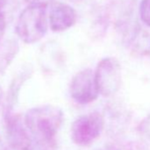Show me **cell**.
Here are the masks:
<instances>
[{
  "label": "cell",
  "instance_id": "cell-1",
  "mask_svg": "<svg viewBox=\"0 0 150 150\" xmlns=\"http://www.w3.org/2000/svg\"><path fill=\"white\" fill-rule=\"evenodd\" d=\"M24 124L41 150L56 148L57 135L64 121L62 110L54 105L34 107L27 111Z\"/></svg>",
  "mask_w": 150,
  "mask_h": 150
},
{
  "label": "cell",
  "instance_id": "cell-2",
  "mask_svg": "<svg viewBox=\"0 0 150 150\" xmlns=\"http://www.w3.org/2000/svg\"><path fill=\"white\" fill-rule=\"evenodd\" d=\"M49 27L46 8L28 6L20 14L16 23V34L27 44L42 40Z\"/></svg>",
  "mask_w": 150,
  "mask_h": 150
},
{
  "label": "cell",
  "instance_id": "cell-3",
  "mask_svg": "<svg viewBox=\"0 0 150 150\" xmlns=\"http://www.w3.org/2000/svg\"><path fill=\"white\" fill-rule=\"evenodd\" d=\"M104 125V117L99 112L81 115L71 126V139L77 146H88L101 135Z\"/></svg>",
  "mask_w": 150,
  "mask_h": 150
},
{
  "label": "cell",
  "instance_id": "cell-4",
  "mask_svg": "<svg viewBox=\"0 0 150 150\" xmlns=\"http://www.w3.org/2000/svg\"><path fill=\"white\" fill-rule=\"evenodd\" d=\"M94 72L99 95L110 97L117 93L122 84V69L117 59L111 57L103 58Z\"/></svg>",
  "mask_w": 150,
  "mask_h": 150
},
{
  "label": "cell",
  "instance_id": "cell-5",
  "mask_svg": "<svg viewBox=\"0 0 150 150\" xmlns=\"http://www.w3.org/2000/svg\"><path fill=\"white\" fill-rule=\"evenodd\" d=\"M70 95L80 104H88L98 98L99 92L92 69L81 70L74 75L70 84Z\"/></svg>",
  "mask_w": 150,
  "mask_h": 150
},
{
  "label": "cell",
  "instance_id": "cell-6",
  "mask_svg": "<svg viewBox=\"0 0 150 150\" xmlns=\"http://www.w3.org/2000/svg\"><path fill=\"white\" fill-rule=\"evenodd\" d=\"M6 129L13 150H35L34 140L24 124V120L19 115L6 114Z\"/></svg>",
  "mask_w": 150,
  "mask_h": 150
},
{
  "label": "cell",
  "instance_id": "cell-7",
  "mask_svg": "<svg viewBox=\"0 0 150 150\" xmlns=\"http://www.w3.org/2000/svg\"><path fill=\"white\" fill-rule=\"evenodd\" d=\"M76 20V12L71 6L67 4L57 3L52 6L48 21L52 31L63 32L71 28Z\"/></svg>",
  "mask_w": 150,
  "mask_h": 150
},
{
  "label": "cell",
  "instance_id": "cell-8",
  "mask_svg": "<svg viewBox=\"0 0 150 150\" xmlns=\"http://www.w3.org/2000/svg\"><path fill=\"white\" fill-rule=\"evenodd\" d=\"M139 16L142 22L150 28V0H142L139 6Z\"/></svg>",
  "mask_w": 150,
  "mask_h": 150
},
{
  "label": "cell",
  "instance_id": "cell-9",
  "mask_svg": "<svg viewBox=\"0 0 150 150\" xmlns=\"http://www.w3.org/2000/svg\"><path fill=\"white\" fill-rule=\"evenodd\" d=\"M139 132L145 138L150 139V114L147 115L139 124L138 127Z\"/></svg>",
  "mask_w": 150,
  "mask_h": 150
},
{
  "label": "cell",
  "instance_id": "cell-10",
  "mask_svg": "<svg viewBox=\"0 0 150 150\" xmlns=\"http://www.w3.org/2000/svg\"><path fill=\"white\" fill-rule=\"evenodd\" d=\"M28 4V6H40L47 8V6L52 3L53 0H25Z\"/></svg>",
  "mask_w": 150,
  "mask_h": 150
},
{
  "label": "cell",
  "instance_id": "cell-11",
  "mask_svg": "<svg viewBox=\"0 0 150 150\" xmlns=\"http://www.w3.org/2000/svg\"><path fill=\"white\" fill-rule=\"evenodd\" d=\"M6 29V19L3 12L0 11V42H1Z\"/></svg>",
  "mask_w": 150,
  "mask_h": 150
},
{
  "label": "cell",
  "instance_id": "cell-12",
  "mask_svg": "<svg viewBox=\"0 0 150 150\" xmlns=\"http://www.w3.org/2000/svg\"><path fill=\"white\" fill-rule=\"evenodd\" d=\"M99 150H132V148L124 144H113V145H110L105 147H103Z\"/></svg>",
  "mask_w": 150,
  "mask_h": 150
},
{
  "label": "cell",
  "instance_id": "cell-13",
  "mask_svg": "<svg viewBox=\"0 0 150 150\" xmlns=\"http://www.w3.org/2000/svg\"><path fill=\"white\" fill-rule=\"evenodd\" d=\"M0 150H6V148L4 143H3V140H2L1 137H0Z\"/></svg>",
  "mask_w": 150,
  "mask_h": 150
},
{
  "label": "cell",
  "instance_id": "cell-14",
  "mask_svg": "<svg viewBox=\"0 0 150 150\" xmlns=\"http://www.w3.org/2000/svg\"><path fill=\"white\" fill-rule=\"evenodd\" d=\"M5 5H6V0H0V11L5 6Z\"/></svg>",
  "mask_w": 150,
  "mask_h": 150
}]
</instances>
